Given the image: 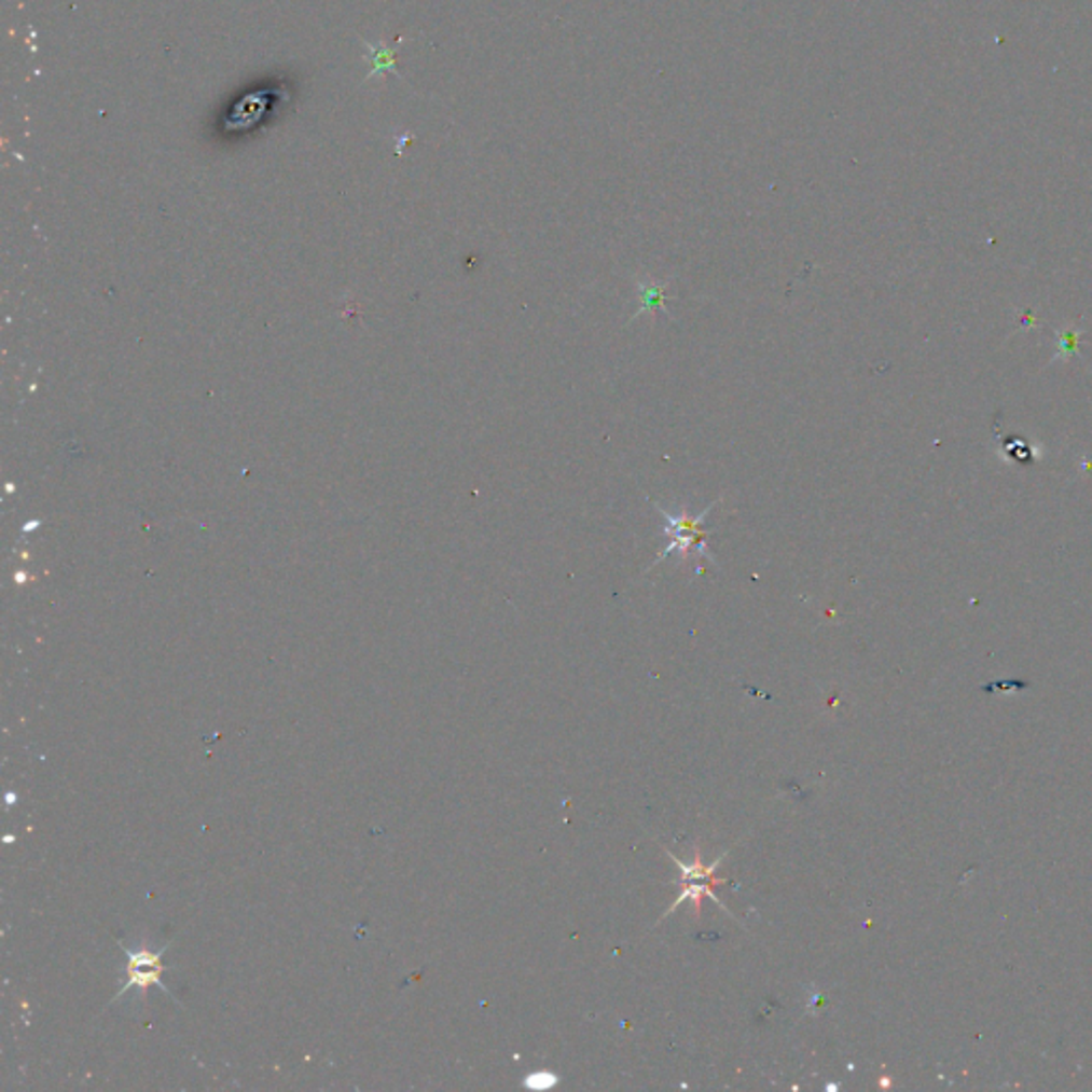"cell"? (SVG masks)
I'll use <instances>...</instances> for the list:
<instances>
[{
    "label": "cell",
    "instance_id": "obj_4",
    "mask_svg": "<svg viewBox=\"0 0 1092 1092\" xmlns=\"http://www.w3.org/2000/svg\"><path fill=\"white\" fill-rule=\"evenodd\" d=\"M398 43H401L399 39ZM398 43L396 45H389L385 41H378V43H365V58L370 60V75L368 80H374V78H381V75H387V73H393L398 75V69H396V54H398Z\"/></svg>",
    "mask_w": 1092,
    "mask_h": 1092
},
{
    "label": "cell",
    "instance_id": "obj_6",
    "mask_svg": "<svg viewBox=\"0 0 1092 1092\" xmlns=\"http://www.w3.org/2000/svg\"><path fill=\"white\" fill-rule=\"evenodd\" d=\"M559 1078L553 1074V1072H538V1074H529L525 1078V1087L531 1089V1091H549L553 1087H557Z\"/></svg>",
    "mask_w": 1092,
    "mask_h": 1092
},
{
    "label": "cell",
    "instance_id": "obj_1",
    "mask_svg": "<svg viewBox=\"0 0 1092 1092\" xmlns=\"http://www.w3.org/2000/svg\"><path fill=\"white\" fill-rule=\"evenodd\" d=\"M655 510L666 519V536L671 538V544L666 547V551L655 559V564H662L664 559L673 557V553L681 555V557H688L690 551H697L700 557H706V559H713L710 551H708V531L702 529V523L704 519L708 516V512L713 510V506H708L706 510H702L697 516H692L688 512H681V514H671L668 510L660 508L655 503Z\"/></svg>",
    "mask_w": 1092,
    "mask_h": 1092
},
{
    "label": "cell",
    "instance_id": "obj_5",
    "mask_svg": "<svg viewBox=\"0 0 1092 1092\" xmlns=\"http://www.w3.org/2000/svg\"><path fill=\"white\" fill-rule=\"evenodd\" d=\"M664 291H666V282H653V285H645L642 280L638 282V293H640V307L638 312L634 314V318H638L640 314L645 312H666V298H664Z\"/></svg>",
    "mask_w": 1092,
    "mask_h": 1092
},
{
    "label": "cell",
    "instance_id": "obj_3",
    "mask_svg": "<svg viewBox=\"0 0 1092 1092\" xmlns=\"http://www.w3.org/2000/svg\"><path fill=\"white\" fill-rule=\"evenodd\" d=\"M717 886H725V880H710V882H704V884H695L694 880H688V882H681V894L675 898V902L668 907V911L662 915V920H666L671 913H675L686 900H692L694 902L695 917H700V911H702V898L708 896L715 904H719V909H723L725 913H730L725 909V904L715 896V888Z\"/></svg>",
    "mask_w": 1092,
    "mask_h": 1092
},
{
    "label": "cell",
    "instance_id": "obj_2",
    "mask_svg": "<svg viewBox=\"0 0 1092 1092\" xmlns=\"http://www.w3.org/2000/svg\"><path fill=\"white\" fill-rule=\"evenodd\" d=\"M169 945L171 943H165L158 950H148V948L128 950L126 945H122V950H124V954L128 958V963H126V984L113 996V1003L120 1000L124 994H128L130 991H139L141 996H146L148 989H152V986L161 989L167 996H174L171 991L163 984V976L167 973V967L163 965V956L169 950Z\"/></svg>",
    "mask_w": 1092,
    "mask_h": 1092
}]
</instances>
